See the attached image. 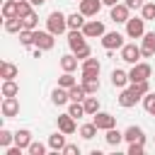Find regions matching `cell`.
<instances>
[{
  "instance_id": "cell-20",
  "label": "cell",
  "mask_w": 155,
  "mask_h": 155,
  "mask_svg": "<svg viewBox=\"0 0 155 155\" xmlns=\"http://www.w3.org/2000/svg\"><path fill=\"white\" fill-rule=\"evenodd\" d=\"M68 99H70V94H68V90H65V87H61V85L51 92V102H53V104H58V107H61V104H65Z\"/></svg>"
},
{
  "instance_id": "cell-47",
  "label": "cell",
  "mask_w": 155,
  "mask_h": 155,
  "mask_svg": "<svg viewBox=\"0 0 155 155\" xmlns=\"http://www.w3.org/2000/svg\"><path fill=\"white\" fill-rule=\"evenodd\" d=\"M102 2H104V5H109V7H114V5L119 2V0H102Z\"/></svg>"
},
{
  "instance_id": "cell-21",
  "label": "cell",
  "mask_w": 155,
  "mask_h": 155,
  "mask_svg": "<svg viewBox=\"0 0 155 155\" xmlns=\"http://www.w3.org/2000/svg\"><path fill=\"white\" fill-rule=\"evenodd\" d=\"M78 61H80V58H78L75 53H73V56L68 53V56H63V58H61V68H63L65 73H73V70L78 68Z\"/></svg>"
},
{
  "instance_id": "cell-48",
  "label": "cell",
  "mask_w": 155,
  "mask_h": 155,
  "mask_svg": "<svg viewBox=\"0 0 155 155\" xmlns=\"http://www.w3.org/2000/svg\"><path fill=\"white\" fill-rule=\"evenodd\" d=\"M150 114H153V116H155V107H153V109H150Z\"/></svg>"
},
{
  "instance_id": "cell-40",
  "label": "cell",
  "mask_w": 155,
  "mask_h": 155,
  "mask_svg": "<svg viewBox=\"0 0 155 155\" xmlns=\"http://www.w3.org/2000/svg\"><path fill=\"white\" fill-rule=\"evenodd\" d=\"M12 140H15V133H10L7 128H2V131H0V145L5 148V145H10Z\"/></svg>"
},
{
  "instance_id": "cell-35",
  "label": "cell",
  "mask_w": 155,
  "mask_h": 155,
  "mask_svg": "<svg viewBox=\"0 0 155 155\" xmlns=\"http://www.w3.org/2000/svg\"><path fill=\"white\" fill-rule=\"evenodd\" d=\"M131 90H133L136 94H140V97H145V94L150 92V87H148V80H140V82H133V85H131Z\"/></svg>"
},
{
  "instance_id": "cell-29",
  "label": "cell",
  "mask_w": 155,
  "mask_h": 155,
  "mask_svg": "<svg viewBox=\"0 0 155 155\" xmlns=\"http://www.w3.org/2000/svg\"><path fill=\"white\" fill-rule=\"evenodd\" d=\"M48 148H51V150H63V148H65V138H63L61 133L48 136Z\"/></svg>"
},
{
  "instance_id": "cell-19",
  "label": "cell",
  "mask_w": 155,
  "mask_h": 155,
  "mask_svg": "<svg viewBox=\"0 0 155 155\" xmlns=\"http://www.w3.org/2000/svg\"><path fill=\"white\" fill-rule=\"evenodd\" d=\"M24 29V22H22V17H7L5 19V31H10V34H17V31H22Z\"/></svg>"
},
{
  "instance_id": "cell-1",
  "label": "cell",
  "mask_w": 155,
  "mask_h": 155,
  "mask_svg": "<svg viewBox=\"0 0 155 155\" xmlns=\"http://www.w3.org/2000/svg\"><path fill=\"white\" fill-rule=\"evenodd\" d=\"M68 46H70V51H73L80 61L90 58V46L85 44V34H82V29H70V34H68Z\"/></svg>"
},
{
  "instance_id": "cell-44",
  "label": "cell",
  "mask_w": 155,
  "mask_h": 155,
  "mask_svg": "<svg viewBox=\"0 0 155 155\" xmlns=\"http://www.w3.org/2000/svg\"><path fill=\"white\" fill-rule=\"evenodd\" d=\"M63 153H68V155H80V148H78V145H65Z\"/></svg>"
},
{
  "instance_id": "cell-6",
  "label": "cell",
  "mask_w": 155,
  "mask_h": 155,
  "mask_svg": "<svg viewBox=\"0 0 155 155\" xmlns=\"http://www.w3.org/2000/svg\"><path fill=\"white\" fill-rule=\"evenodd\" d=\"M102 46H104L107 51L121 48V46H124V36H121L119 31H104V36H102Z\"/></svg>"
},
{
  "instance_id": "cell-15",
  "label": "cell",
  "mask_w": 155,
  "mask_h": 155,
  "mask_svg": "<svg viewBox=\"0 0 155 155\" xmlns=\"http://www.w3.org/2000/svg\"><path fill=\"white\" fill-rule=\"evenodd\" d=\"M140 53H143V58H150V56L155 53V31L143 34V46H140Z\"/></svg>"
},
{
  "instance_id": "cell-2",
  "label": "cell",
  "mask_w": 155,
  "mask_h": 155,
  "mask_svg": "<svg viewBox=\"0 0 155 155\" xmlns=\"http://www.w3.org/2000/svg\"><path fill=\"white\" fill-rule=\"evenodd\" d=\"M46 27H48V31L51 34H63L65 29H68V17H63L61 12H51L48 17H46Z\"/></svg>"
},
{
  "instance_id": "cell-38",
  "label": "cell",
  "mask_w": 155,
  "mask_h": 155,
  "mask_svg": "<svg viewBox=\"0 0 155 155\" xmlns=\"http://www.w3.org/2000/svg\"><path fill=\"white\" fill-rule=\"evenodd\" d=\"M140 12H143V19L148 22V19H155V2H145L143 7H140Z\"/></svg>"
},
{
  "instance_id": "cell-23",
  "label": "cell",
  "mask_w": 155,
  "mask_h": 155,
  "mask_svg": "<svg viewBox=\"0 0 155 155\" xmlns=\"http://www.w3.org/2000/svg\"><path fill=\"white\" fill-rule=\"evenodd\" d=\"M85 27V15L82 12H73L68 17V29H82Z\"/></svg>"
},
{
  "instance_id": "cell-43",
  "label": "cell",
  "mask_w": 155,
  "mask_h": 155,
  "mask_svg": "<svg viewBox=\"0 0 155 155\" xmlns=\"http://www.w3.org/2000/svg\"><path fill=\"white\" fill-rule=\"evenodd\" d=\"M124 2H126V5L131 7V10H138V7H143V5H145L143 0H124Z\"/></svg>"
},
{
  "instance_id": "cell-5",
  "label": "cell",
  "mask_w": 155,
  "mask_h": 155,
  "mask_svg": "<svg viewBox=\"0 0 155 155\" xmlns=\"http://www.w3.org/2000/svg\"><path fill=\"white\" fill-rule=\"evenodd\" d=\"M150 73H153L150 63H133V68L128 70V78H131V82H140V80H148Z\"/></svg>"
},
{
  "instance_id": "cell-18",
  "label": "cell",
  "mask_w": 155,
  "mask_h": 155,
  "mask_svg": "<svg viewBox=\"0 0 155 155\" xmlns=\"http://www.w3.org/2000/svg\"><path fill=\"white\" fill-rule=\"evenodd\" d=\"M17 73H19V70H17V65H12V63H7V61H2V63H0V78H2V80H15V78H17Z\"/></svg>"
},
{
  "instance_id": "cell-3",
  "label": "cell",
  "mask_w": 155,
  "mask_h": 155,
  "mask_svg": "<svg viewBox=\"0 0 155 155\" xmlns=\"http://www.w3.org/2000/svg\"><path fill=\"white\" fill-rule=\"evenodd\" d=\"M126 34H128L131 39H140V36L145 34V19H143V17H131V19L126 22Z\"/></svg>"
},
{
  "instance_id": "cell-22",
  "label": "cell",
  "mask_w": 155,
  "mask_h": 155,
  "mask_svg": "<svg viewBox=\"0 0 155 155\" xmlns=\"http://www.w3.org/2000/svg\"><path fill=\"white\" fill-rule=\"evenodd\" d=\"M128 80H131V78H128V73H124V70H119V68L111 73V85H114V87H126V82H128Z\"/></svg>"
},
{
  "instance_id": "cell-30",
  "label": "cell",
  "mask_w": 155,
  "mask_h": 155,
  "mask_svg": "<svg viewBox=\"0 0 155 155\" xmlns=\"http://www.w3.org/2000/svg\"><path fill=\"white\" fill-rule=\"evenodd\" d=\"M17 92H19V87H17L15 80H5L2 82V97H15Z\"/></svg>"
},
{
  "instance_id": "cell-26",
  "label": "cell",
  "mask_w": 155,
  "mask_h": 155,
  "mask_svg": "<svg viewBox=\"0 0 155 155\" xmlns=\"http://www.w3.org/2000/svg\"><path fill=\"white\" fill-rule=\"evenodd\" d=\"M29 143H31V133H29V131H17V133H15V145L29 148Z\"/></svg>"
},
{
  "instance_id": "cell-14",
  "label": "cell",
  "mask_w": 155,
  "mask_h": 155,
  "mask_svg": "<svg viewBox=\"0 0 155 155\" xmlns=\"http://www.w3.org/2000/svg\"><path fill=\"white\" fill-rule=\"evenodd\" d=\"M124 140H128V143H145L143 128H140V126H128V128L124 131Z\"/></svg>"
},
{
  "instance_id": "cell-34",
  "label": "cell",
  "mask_w": 155,
  "mask_h": 155,
  "mask_svg": "<svg viewBox=\"0 0 155 155\" xmlns=\"http://www.w3.org/2000/svg\"><path fill=\"white\" fill-rule=\"evenodd\" d=\"M19 44L31 46V44H34V29H22V31H19Z\"/></svg>"
},
{
  "instance_id": "cell-45",
  "label": "cell",
  "mask_w": 155,
  "mask_h": 155,
  "mask_svg": "<svg viewBox=\"0 0 155 155\" xmlns=\"http://www.w3.org/2000/svg\"><path fill=\"white\" fill-rule=\"evenodd\" d=\"M19 153H22V148H19V145H15V148H7V153H5V155H19Z\"/></svg>"
},
{
  "instance_id": "cell-36",
  "label": "cell",
  "mask_w": 155,
  "mask_h": 155,
  "mask_svg": "<svg viewBox=\"0 0 155 155\" xmlns=\"http://www.w3.org/2000/svg\"><path fill=\"white\" fill-rule=\"evenodd\" d=\"M68 114H70V116H75V119H80V116H85L87 111H85V104L73 102V104H70V109H68Z\"/></svg>"
},
{
  "instance_id": "cell-9",
  "label": "cell",
  "mask_w": 155,
  "mask_h": 155,
  "mask_svg": "<svg viewBox=\"0 0 155 155\" xmlns=\"http://www.w3.org/2000/svg\"><path fill=\"white\" fill-rule=\"evenodd\" d=\"M0 109H2V116H5V119L17 116V114H19V102H17V97H5Z\"/></svg>"
},
{
  "instance_id": "cell-25",
  "label": "cell",
  "mask_w": 155,
  "mask_h": 155,
  "mask_svg": "<svg viewBox=\"0 0 155 155\" xmlns=\"http://www.w3.org/2000/svg\"><path fill=\"white\" fill-rule=\"evenodd\" d=\"M82 87L87 94H97L99 90V78H82Z\"/></svg>"
},
{
  "instance_id": "cell-27",
  "label": "cell",
  "mask_w": 155,
  "mask_h": 155,
  "mask_svg": "<svg viewBox=\"0 0 155 155\" xmlns=\"http://www.w3.org/2000/svg\"><path fill=\"white\" fill-rule=\"evenodd\" d=\"M2 17H5V19H7V17H19V15H17V0L2 2Z\"/></svg>"
},
{
  "instance_id": "cell-31",
  "label": "cell",
  "mask_w": 155,
  "mask_h": 155,
  "mask_svg": "<svg viewBox=\"0 0 155 155\" xmlns=\"http://www.w3.org/2000/svg\"><path fill=\"white\" fill-rule=\"evenodd\" d=\"M82 104H85V111H87V114H97V111H99V99H97V97H85Z\"/></svg>"
},
{
  "instance_id": "cell-39",
  "label": "cell",
  "mask_w": 155,
  "mask_h": 155,
  "mask_svg": "<svg viewBox=\"0 0 155 155\" xmlns=\"http://www.w3.org/2000/svg\"><path fill=\"white\" fill-rule=\"evenodd\" d=\"M58 85H61V87H65V90H70V87L75 85V78H73L70 73H63V75L58 78Z\"/></svg>"
},
{
  "instance_id": "cell-17",
  "label": "cell",
  "mask_w": 155,
  "mask_h": 155,
  "mask_svg": "<svg viewBox=\"0 0 155 155\" xmlns=\"http://www.w3.org/2000/svg\"><path fill=\"white\" fill-rule=\"evenodd\" d=\"M138 99H140V94H136V92L128 87V90H124V92H121V97H119V104H121L124 109H131V107H133Z\"/></svg>"
},
{
  "instance_id": "cell-42",
  "label": "cell",
  "mask_w": 155,
  "mask_h": 155,
  "mask_svg": "<svg viewBox=\"0 0 155 155\" xmlns=\"http://www.w3.org/2000/svg\"><path fill=\"white\" fill-rule=\"evenodd\" d=\"M128 155H143V143H131L128 145Z\"/></svg>"
},
{
  "instance_id": "cell-10",
  "label": "cell",
  "mask_w": 155,
  "mask_h": 155,
  "mask_svg": "<svg viewBox=\"0 0 155 155\" xmlns=\"http://www.w3.org/2000/svg\"><path fill=\"white\" fill-rule=\"evenodd\" d=\"M128 12H131V7H128L126 2H116V5L111 7V22H128V19H131Z\"/></svg>"
},
{
  "instance_id": "cell-41",
  "label": "cell",
  "mask_w": 155,
  "mask_h": 155,
  "mask_svg": "<svg viewBox=\"0 0 155 155\" xmlns=\"http://www.w3.org/2000/svg\"><path fill=\"white\" fill-rule=\"evenodd\" d=\"M29 155H44L46 153V148H44V143H29Z\"/></svg>"
},
{
  "instance_id": "cell-33",
  "label": "cell",
  "mask_w": 155,
  "mask_h": 155,
  "mask_svg": "<svg viewBox=\"0 0 155 155\" xmlns=\"http://www.w3.org/2000/svg\"><path fill=\"white\" fill-rule=\"evenodd\" d=\"M22 22H24V29H36V24H39V15L31 10L27 17H22Z\"/></svg>"
},
{
  "instance_id": "cell-37",
  "label": "cell",
  "mask_w": 155,
  "mask_h": 155,
  "mask_svg": "<svg viewBox=\"0 0 155 155\" xmlns=\"http://www.w3.org/2000/svg\"><path fill=\"white\" fill-rule=\"evenodd\" d=\"M31 12V2L29 0H17V15L19 17H27Z\"/></svg>"
},
{
  "instance_id": "cell-11",
  "label": "cell",
  "mask_w": 155,
  "mask_h": 155,
  "mask_svg": "<svg viewBox=\"0 0 155 155\" xmlns=\"http://www.w3.org/2000/svg\"><path fill=\"white\" fill-rule=\"evenodd\" d=\"M82 34H85L87 39L104 36V24H102V22H97V19H92V22H85V27H82Z\"/></svg>"
},
{
  "instance_id": "cell-32",
  "label": "cell",
  "mask_w": 155,
  "mask_h": 155,
  "mask_svg": "<svg viewBox=\"0 0 155 155\" xmlns=\"http://www.w3.org/2000/svg\"><path fill=\"white\" fill-rule=\"evenodd\" d=\"M97 131H99V128H97L94 124H85V126H80V136H82L85 140H92Z\"/></svg>"
},
{
  "instance_id": "cell-46",
  "label": "cell",
  "mask_w": 155,
  "mask_h": 155,
  "mask_svg": "<svg viewBox=\"0 0 155 155\" xmlns=\"http://www.w3.org/2000/svg\"><path fill=\"white\" fill-rule=\"evenodd\" d=\"M29 2H31V5H34V7H41V5H44V2H46V0H29Z\"/></svg>"
},
{
  "instance_id": "cell-24",
  "label": "cell",
  "mask_w": 155,
  "mask_h": 155,
  "mask_svg": "<svg viewBox=\"0 0 155 155\" xmlns=\"http://www.w3.org/2000/svg\"><path fill=\"white\" fill-rule=\"evenodd\" d=\"M68 94H70V102H85V97H87V92H85L82 85H73L68 90Z\"/></svg>"
},
{
  "instance_id": "cell-28",
  "label": "cell",
  "mask_w": 155,
  "mask_h": 155,
  "mask_svg": "<svg viewBox=\"0 0 155 155\" xmlns=\"http://www.w3.org/2000/svg\"><path fill=\"white\" fill-rule=\"evenodd\" d=\"M104 140H107L109 145H119V143L124 140V133H121V131H116V128H109V131H107V136H104Z\"/></svg>"
},
{
  "instance_id": "cell-4",
  "label": "cell",
  "mask_w": 155,
  "mask_h": 155,
  "mask_svg": "<svg viewBox=\"0 0 155 155\" xmlns=\"http://www.w3.org/2000/svg\"><path fill=\"white\" fill-rule=\"evenodd\" d=\"M53 36H56V34H51V31H36V29H34V46L41 48V51H51L53 44H56Z\"/></svg>"
},
{
  "instance_id": "cell-16",
  "label": "cell",
  "mask_w": 155,
  "mask_h": 155,
  "mask_svg": "<svg viewBox=\"0 0 155 155\" xmlns=\"http://www.w3.org/2000/svg\"><path fill=\"white\" fill-rule=\"evenodd\" d=\"M58 131L61 133H75V116H70V114H63V116H58Z\"/></svg>"
},
{
  "instance_id": "cell-7",
  "label": "cell",
  "mask_w": 155,
  "mask_h": 155,
  "mask_svg": "<svg viewBox=\"0 0 155 155\" xmlns=\"http://www.w3.org/2000/svg\"><path fill=\"white\" fill-rule=\"evenodd\" d=\"M143 53H140V46H136V44H124L121 46V61H126V63H138V58H140Z\"/></svg>"
},
{
  "instance_id": "cell-12",
  "label": "cell",
  "mask_w": 155,
  "mask_h": 155,
  "mask_svg": "<svg viewBox=\"0 0 155 155\" xmlns=\"http://www.w3.org/2000/svg\"><path fill=\"white\" fill-rule=\"evenodd\" d=\"M99 70H102V65H99L97 58H85L82 61V78H97Z\"/></svg>"
},
{
  "instance_id": "cell-8",
  "label": "cell",
  "mask_w": 155,
  "mask_h": 155,
  "mask_svg": "<svg viewBox=\"0 0 155 155\" xmlns=\"http://www.w3.org/2000/svg\"><path fill=\"white\" fill-rule=\"evenodd\" d=\"M92 124H94L97 128H102V131H109V128L116 126V116H111V114H107V111H97L94 119H92Z\"/></svg>"
},
{
  "instance_id": "cell-13",
  "label": "cell",
  "mask_w": 155,
  "mask_h": 155,
  "mask_svg": "<svg viewBox=\"0 0 155 155\" xmlns=\"http://www.w3.org/2000/svg\"><path fill=\"white\" fill-rule=\"evenodd\" d=\"M102 0H80V12L85 15V17H94L99 10H102Z\"/></svg>"
}]
</instances>
